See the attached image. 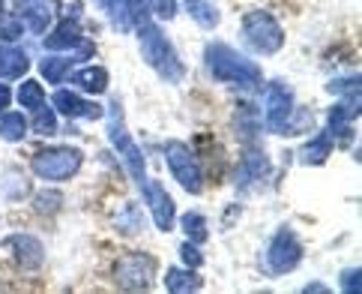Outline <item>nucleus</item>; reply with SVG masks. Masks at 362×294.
I'll list each match as a JSON object with an SVG mask.
<instances>
[{
  "instance_id": "nucleus-19",
  "label": "nucleus",
  "mask_w": 362,
  "mask_h": 294,
  "mask_svg": "<svg viewBox=\"0 0 362 294\" xmlns=\"http://www.w3.org/2000/svg\"><path fill=\"white\" fill-rule=\"evenodd\" d=\"M165 288L168 291H177V294L198 291L201 288V276L192 273V271H180V267H171V271L165 273Z\"/></svg>"
},
{
  "instance_id": "nucleus-30",
  "label": "nucleus",
  "mask_w": 362,
  "mask_h": 294,
  "mask_svg": "<svg viewBox=\"0 0 362 294\" xmlns=\"http://www.w3.org/2000/svg\"><path fill=\"white\" fill-rule=\"evenodd\" d=\"M341 288L347 294H359V267H347V271H341Z\"/></svg>"
},
{
  "instance_id": "nucleus-28",
  "label": "nucleus",
  "mask_w": 362,
  "mask_h": 294,
  "mask_svg": "<svg viewBox=\"0 0 362 294\" xmlns=\"http://www.w3.org/2000/svg\"><path fill=\"white\" fill-rule=\"evenodd\" d=\"M147 9H153L165 21H171L177 16V4H174V0H147Z\"/></svg>"
},
{
  "instance_id": "nucleus-18",
  "label": "nucleus",
  "mask_w": 362,
  "mask_h": 294,
  "mask_svg": "<svg viewBox=\"0 0 362 294\" xmlns=\"http://www.w3.org/2000/svg\"><path fill=\"white\" fill-rule=\"evenodd\" d=\"M72 81L87 94H102L108 87V72L102 67H84V69H78L72 75Z\"/></svg>"
},
{
  "instance_id": "nucleus-11",
  "label": "nucleus",
  "mask_w": 362,
  "mask_h": 294,
  "mask_svg": "<svg viewBox=\"0 0 362 294\" xmlns=\"http://www.w3.org/2000/svg\"><path fill=\"white\" fill-rule=\"evenodd\" d=\"M60 4L57 0H16V16L30 33H45L51 21L57 18Z\"/></svg>"
},
{
  "instance_id": "nucleus-16",
  "label": "nucleus",
  "mask_w": 362,
  "mask_h": 294,
  "mask_svg": "<svg viewBox=\"0 0 362 294\" xmlns=\"http://www.w3.org/2000/svg\"><path fill=\"white\" fill-rule=\"evenodd\" d=\"M28 69H30V60H28V55H24L21 48H12V45L0 48V79L4 81L21 79Z\"/></svg>"
},
{
  "instance_id": "nucleus-15",
  "label": "nucleus",
  "mask_w": 362,
  "mask_h": 294,
  "mask_svg": "<svg viewBox=\"0 0 362 294\" xmlns=\"http://www.w3.org/2000/svg\"><path fill=\"white\" fill-rule=\"evenodd\" d=\"M54 111L66 114V118H87V120L102 118V108L96 106V102H84L78 94H72V91H57L54 94Z\"/></svg>"
},
{
  "instance_id": "nucleus-5",
  "label": "nucleus",
  "mask_w": 362,
  "mask_h": 294,
  "mask_svg": "<svg viewBox=\"0 0 362 294\" xmlns=\"http://www.w3.org/2000/svg\"><path fill=\"white\" fill-rule=\"evenodd\" d=\"M240 33H243V43L252 51H257V55H276L284 45V30L269 12H249V16H243Z\"/></svg>"
},
{
  "instance_id": "nucleus-25",
  "label": "nucleus",
  "mask_w": 362,
  "mask_h": 294,
  "mask_svg": "<svg viewBox=\"0 0 362 294\" xmlns=\"http://www.w3.org/2000/svg\"><path fill=\"white\" fill-rule=\"evenodd\" d=\"M30 130H33L36 135H54V130H57L54 111L45 108V106H40V108H36V114H33V120H30Z\"/></svg>"
},
{
  "instance_id": "nucleus-3",
  "label": "nucleus",
  "mask_w": 362,
  "mask_h": 294,
  "mask_svg": "<svg viewBox=\"0 0 362 294\" xmlns=\"http://www.w3.org/2000/svg\"><path fill=\"white\" fill-rule=\"evenodd\" d=\"M108 138H111L114 150H117L120 157H123L126 171L135 177V183H138L141 189H144V186H147L144 153L138 150V145H135L132 132L126 130V123H123V114H120V106H117V102H111V108H108Z\"/></svg>"
},
{
  "instance_id": "nucleus-17",
  "label": "nucleus",
  "mask_w": 362,
  "mask_h": 294,
  "mask_svg": "<svg viewBox=\"0 0 362 294\" xmlns=\"http://www.w3.org/2000/svg\"><path fill=\"white\" fill-rule=\"evenodd\" d=\"M329 150H332V135L329 132H320L317 138H312V142H308L300 150V162L303 165H320V162H327Z\"/></svg>"
},
{
  "instance_id": "nucleus-31",
  "label": "nucleus",
  "mask_w": 362,
  "mask_h": 294,
  "mask_svg": "<svg viewBox=\"0 0 362 294\" xmlns=\"http://www.w3.org/2000/svg\"><path fill=\"white\" fill-rule=\"evenodd\" d=\"M180 255H183V261L189 267H201L204 264V255H201L198 244H183V247H180Z\"/></svg>"
},
{
  "instance_id": "nucleus-24",
  "label": "nucleus",
  "mask_w": 362,
  "mask_h": 294,
  "mask_svg": "<svg viewBox=\"0 0 362 294\" xmlns=\"http://www.w3.org/2000/svg\"><path fill=\"white\" fill-rule=\"evenodd\" d=\"M18 102H21L24 108H30V111H36L40 106H45L42 84H40V81H24V84L18 87Z\"/></svg>"
},
{
  "instance_id": "nucleus-33",
  "label": "nucleus",
  "mask_w": 362,
  "mask_h": 294,
  "mask_svg": "<svg viewBox=\"0 0 362 294\" xmlns=\"http://www.w3.org/2000/svg\"><path fill=\"white\" fill-rule=\"evenodd\" d=\"M305 291H320V294H327L329 288H327V285H320V283H312V285H305Z\"/></svg>"
},
{
  "instance_id": "nucleus-8",
  "label": "nucleus",
  "mask_w": 362,
  "mask_h": 294,
  "mask_svg": "<svg viewBox=\"0 0 362 294\" xmlns=\"http://www.w3.org/2000/svg\"><path fill=\"white\" fill-rule=\"evenodd\" d=\"M303 259V244L291 228H279L276 237L269 240V249H267V271L269 273H291L296 264Z\"/></svg>"
},
{
  "instance_id": "nucleus-14",
  "label": "nucleus",
  "mask_w": 362,
  "mask_h": 294,
  "mask_svg": "<svg viewBox=\"0 0 362 294\" xmlns=\"http://www.w3.org/2000/svg\"><path fill=\"white\" fill-rule=\"evenodd\" d=\"M269 174V159H267V153L261 147H249L243 153V159L237 165V174H234V183L240 189L245 186H252L257 181H264V177Z\"/></svg>"
},
{
  "instance_id": "nucleus-21",
  "label": "nucleus",
  "mask_w": 362,
  "mask_h": 294,
  "mask_svg": "<svg viewBox=\"0 0 362 294\" xmlns=\"http://www.w3.org/2000/svg\"><path fill=\"white\" fill-rule=\"evenodd\" d=\"M72 57H42L40 60V72L45 75V79L51 81V84H60L63 79H66V72H69V67H72Z\"/></svg>"
},
{
  "instance_id": "nucleus-22",
  "label": "nucleus",
  "mask_w": 362,
  "mask_h": 294,
  "mask_svg": "<svg viewBox=\"0 0 362 294\" xmlns=\"http://www.w3.org/2000/svg\"><path fill=\"white\" fill-rule=\"evenodd\" d=\"M186 6L201 28H216L218 24V9L210 4V0H186Z\"/></svg>"
},
{
  "instance_id": "nucleus-13",
  "label": "nucleus",
  "mask_w": 362,
  "mask_h": 294,
  "mask_svg": "<svg viewBox=\"0 0 362 294\" xmlns=\"http://www.w3.org/2000/svg\"><path fill=\"white\" fill-rule=\"evenodd\" d=\"M81 6H72L66 18H60V24L48 33L45 48L48 51H63V48H78L81 45V28H78Z\"/></svg>"
},
{
  "instance_id": "nucleus-34",
  "label": "nucleus",
  "mask_w": 362,
  "mask_h": 294,
  "mask_svg": "<svg viewBox=\"0 0 362 294\" xmlns=\"http://www.w3.org/2000/svg\"><path fill=\"white\" fill-rule=\"evenodd\" d=\"M0 9H4V0H0Z\"/></svg>"
},
{
  "instance_id": "nucleus-2",
  "label": "nucleus",
  "mask_w": 362,
  "mask_h": 294,
  "mask_svg": "<svg viewBox=\"0 0 362 294\" xmlns=\"http://www.w3.org/2000/svg\"><path fill=\"white\" fill-rule=\"evenodd\" d=\"M138 28V43H141V55L156 69L165 81H180L183 79V63H180V55L174 51V45L168 43V36L153 24L150 18L135 24Z\"/></svg>"
},
{
  "instance_id": "nucleus-20",
  "label": "nucleus",
  "mask_w": 362,
  "mask_h": 294,
  "mask_svg": "<svg viewBox=\"0 0 362 294\" xmlns=\"http://www.w3.org/2000/svg\"><path fill=\"white\" fill-rule=\"evenodd\" d=\"M28 135V118L18 111H4L0 114V138L4 142H21Z\"/></svg>"
},
{
  "instance_id": "nucleus-4",
  "label": "nucleus",
  "mask_w": 362,
  "mask_h": 294,
  "mask_svg": "<svg viewBox=\"0 0 362 294\" xmlns=\"http://www.w3.org/2000/svg\"><path fill=\"white\" fill-rule=\"evenodd\" d=\"M81 169V150H75L69 145H60V147H45L40 153H33L30 159V171L42 181H69Z\"/></svg>"
},
{
  "instance_id": "nucleus-6",
  "label": "nucleus",
  "mask_w": 362,
  "mask_h": 294,
  "mask_svg": "<svg viewBox=\"0 0 362 294\" xmlns=\"http://www.w3.org/2000/svg\"><path fill=\"white\" fill-rule=\"evenodd\" d=\"M153 273H156V259H150L144 252H126L114 261V283L126 291L150 288Z\"/></svg>"
},
{
  "instance_id": "nucleus-27",
  "label": "nucleus",
  "mask_w": 362,
  "mask_h": 294,
  "mask_svg": "<svg viewBox=\"0 0 362 294\" xmlns=\"http://www.w3.org/2000/svg\"><path fill=\"white\" fill-rule=\"evenodd\" d=\"M21 33H24V24L18 16H0V40L12 43V40H18Z\"/></svg>"
},
{
  "instance_id": "nucleus-10",
  "label": "nucleus",
  "mask_w": 362,
  "mask_h": 294,
  "mask_svg": "<svg viewBox=\"0 0 362 294\" xmlns=\"http://www.w3.org/2000/svg\"><path fill=\"white\" fill-rule=\"evenodd\" d=\"M4 249L12 255V261H16L21 271H40L42 261H45L42 240L33 237V234H9L4 240Z\"/></svg>"
},
{
  "instance_id": "nucleus-12",
  "label": "nucleus",
  "mask_w": 362,
  "mask_h": 294,
  "mask_svg": "<svg viewBox=\"0 0 362 294\" xmlns=\"http://www.w3.org/2000/svg\"><path fill=\"white\" fill-rule=\"evenodd\" d=\"M144 196H147L150 216H153V222H156V228L159 232H171L174 228V198L165 193V186L159 181H147Z\"/></svg>"
},
{
  "instance_id": "nucleus-7",
  "label": "nucleus",
  "mask_w": 362,
  "mask_h": 294,
  "mask_svg": "<svg viewBox=\"0 0 362 294\" xmlns=\"http://www.w3.org/2000/svg\"><path fill=\"white\" fill-rule=\"evenodd\" d=\"M165 159H168V169H171L174 181L183 186L186 193H201V189H204V177H201L198 157L183 142H168L165 145Z\"/></svg>"
},
{
  "instance_id": "nucleus-26",
  "label": "nucleus",
  "mask_w": 362,
  "mask_h": 294,
  "mask_svg": "<svg viewBox=\"0 0 362 294\" xmlns=\"http://www.w3.org/2000/svg\"><path fill=\"white\" fill-rule=\"evenodd\" d=\"M114 222H117V228H120L123 234H135L138 228H141V213H138V208H135V204H126V208H123V213H120V216H117V220H114Z\"/></svg>"
},
{
  "instance_id": "nucleus-1",
  "label": "nucleus",
  "mask_w": 362,
  "mask_h": 294,
  "mask_svg": "<svg viewBox=\"0 0 362 294\" xmlns=\"http://www.w3.org/2000/svg\"><path fill=\"white\" fill-rule=\"evenodd\" d=\"M204 63H206V69H210L213 79L222 81V84L240 87V91H252V87L261 84V67L230 45L210 43L206 45Z\"/></svg>"
},
{
  "instance_id": "nucleus-9",
  "label": "nucleus",
  "mask_w": 362,
  "mask_h": 294,
  "mask_svg": "<svg viewBox=\"0 0 362 294\" xmlns=\"http://www.w3.org/2000/svg\"><path fill=\"white\" fill-rule=\"evenodd\" d=\"M291 118H293V94L284 84L273 81L267 91V126H269V132L284 135L291 126Z\"/></svg>"
},
{
  "instance_id": "nucleus-29",
  "label": "nucleus",
  "mask_w": 362,
  "mask_h": 294,
  "mask_svg": "<svg viewBox=\"0 0 362 294\" xmlns=\"http://www.w3.org/2000/svg\"><path fill=\"white\" fill-rule=\"evenodd\" d=\"M63 198H60V193H40L36 196V210H42V213H48V210H57V204H60Z\"/></svg>"
},
{
  "instance_id": "nucleus-23",
  "label": "nucleus",
  "mask_w": 362,
  "mask_h": 294,
  "mask_svg": "<svg viewBox=\"0 0 362 294\" xmlns=\"http://www.w3.org/2000/svg\"><path fill=\"white\" fill-rule=\"evenodd\" d=\"M180 228L186 232V237L192 240V244H204L206 234H210V232H206V220H204L201 213H195V210L186 213L183 220H180Z\"/></svg>"
},
{
  "instance_id": "nucleus-32",
  "label": "nucleus",
  "mask_w": 362,
  "mask_h": 294,
  "mask_svg": "<svg viewBox=\"0 0 362 294\" xmlns=\"http://www.w3.org/2000/svg\"><path fill=\"white\" fill-rule=\"evenodd\" d=\"M9 102H12V91H9L4 81H0V111H6V108H9Z\"/></svg>"
}]
</instances>
